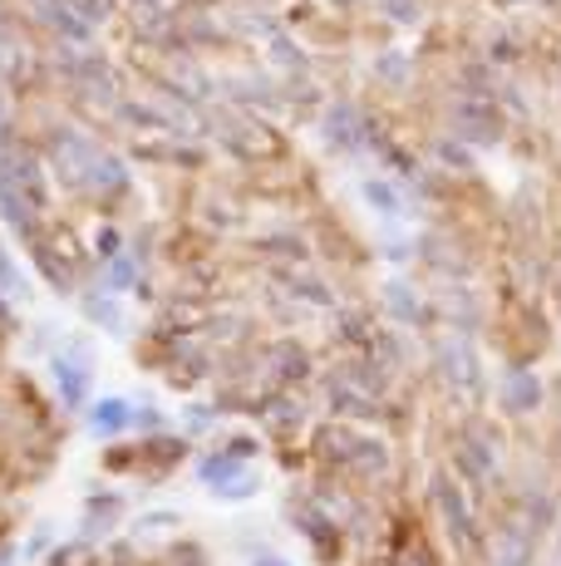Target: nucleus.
<instances>
[{
  "mask_svg": "<svg viewBox=\"0 0 561 566\" xmlns=\"http://www.w3.org/2000/svg\"><path fill=\"white\" fill-rule=\"evenodd\" d=\"M124 405H118V399H109V405H99V409H94V429H99V433H118V429H124Z\"/></svg>",
  "mask_w": 561,
  "mask_h": 566,
  "instance_id": "nucleus-1",
  "label": "nucleus"
},
{
  "mask_svg": "<svg viewBox=\"0 0 561 566\" xmlns=\"http://www.w3.org/2000/svg\"><path fill=\"white\" fill-rule=\"evenodd\" d=\"M236 473H242V463H232V459H226V463H208V483H232Z\"/></svg>",
  "mask_w": 561,
  "mask_h": 566,
  "instance_id": "nucleus-2",
  "label": "nucleus"
}]
</instances>
